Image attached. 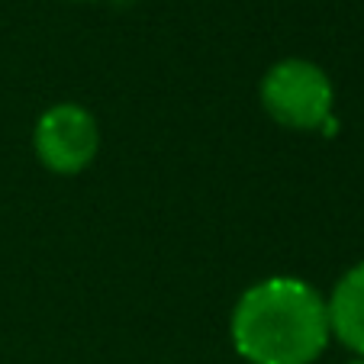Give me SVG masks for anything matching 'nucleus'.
Listing matches in <instances>:
<instances>
[{
  "instance_id": "nucleus-1",
  "label": "nucleus",
  "mask_w": 364,
  "mask_h": 364,
  "mask_svg": "<svg viewBox=\"0 0 364 364\" xmlns=\"http://www.w3.org/2000/svg\"><path fill=\"white\" fill-rule=\"evenodd\" d=\"M329 338V306L300 277L258 281L235 303L232 345L248 364H313Z\"/></svg>"
},
{
  "instance_id": "nucleus-2",
  "label": "nucleus",
  "mask_w": 364,
  "mask_h": 364,
  "mask_svg": "<svg viewBox=\"0 0 364 364\" xmlns=\"http://www.w3.org/2000/svg\"><path fill=\"white\" fill-rule=\"evenodd\" d=\"M336 90L319 65L306 58H284L262 77V107L274 123L309 132L329 123Z\"/></svg>"
},
{
  "instance_id": "nucleus-3",
  "label": "nucleus",
  "mask_w": 364,
  "mask_h": 364,
  "mask_svg": "<svg viewBox=\"0 0 364 364\" xmlns=\"http://www.w3.org/2000/svg\"><path fill=\"white\" fill-rule=\"evenodd\" d=\"M33 145L52 174H81L100 151V126L81 103H55L36 123Z\"/></svg>"
},
{
  "instance_id": "nucleus-4",
  "label": "nucleus",
  "mask_w": 364,
  "mask_h": 364,
  "mask_svg": "<svg viewBox=\"0 0 364 364\" xmlns=\"http://www.w3.org/2000/svg\"><path fill=\"white\" fill-rule=\"evenodd\" d=\"M326 306H329L332 336L358 358H364V262L345 271Z\"/></svg>"
},
{
  "instance_id": "nucleus-5",
  "label": "nucleus",
  "mask_w": 364,
  "mask_h": 364,
  "mask_svg": "<svg viewBox=\"0 0 364 364\" xmlns=\"http://www.w3.org/2000/svg\"><path fill=\"white\" fill-rule=\"evenodd\" d=\"M348 364H364V358H355V361H348Z\"/></svg>"
}]
</instances>
